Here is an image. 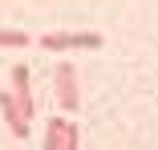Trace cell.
I'll return each mask as SVG.
<instances>
[{
    "instance_id": "277c9868",
    "label": "cell",
    "mask_w": 158,
    "mask_h": 150,
    "mask_svg": "<svg viewBox=\"0 0 158 150\" xmlns=\"http://www.w3.org/2000/svg\"><path fill=\"white\" fill-rule=\"evenodd\" d=\"M0 110H4V122H8V130H12L16 138H28V122L20 118V110H16L12 94H0Z\"/></svg>"
},
{
    "instance_id": "7a4b0ae2",
    "label": "cell",
    "mask_w": 158,
    "mask_h": 150,
    "mask_svg": "<svg viewBox=\"0 0 158 150\" xmlns=\"http://www.w3.org/2000/svg\"><path fill=\"white\" fill-rule=\"evenodd\" d=\"M41 45L49 53H69V49H102V33H45Z\"/></svg>"
},
{
    "instance_id": "52a82bcc",
    "label": "cell",
    "mask_w": 158,
    "mask_h": 150,
    "mask_svg": "<svg viewBox=\"0 0 158 150\" xmlns=\"http://www.w3.org/2000/svg\"><path fill=\"white\" fill-rule=\"evenodd\" d=\"M61 150H81V130H77V122L65 126V142H61Z\"/></svg>"
},
{
    "instance_id": "3957f363",
    "label": "cell",
    "mask_w": 158,
    "mask_h": 150,
    "mask_svg": "<svg viewBox=\"0 0 158 150\" xmlns=\"http://www.w3.org/2000/svg\"><path fill=\"white\" fill-rule=\"evenodd\" d=\"M12 85H16V94H12V102H16V110H20V118L24 122H33V89H28V65H12Z\"/></svg>"
},
{
    "instance_id": "8992f818",
    "label": "cell",
    "mask_w": 158,
    "mask_h": 150,
    "mask_svg": "<svg viewBox=\"0 0 158 150\" xmlns=\"http://www.w3.org/2000/svg\"><path fill=\"white\" fill-rule=\"evenodd\" d=\"M28 45V33L20 28H0V49H24Z\"/></svg>"
},
{
    "instance_id": "6da1fadb",
    "label": "cell",
    "mask_w": 158,
    "mask_h": 150,
    "mask_svg": "<svg viewBox=\"0 0 158 150\" xmlns=\"http://www.w3.org/2000/svg\"><path fill=\"white\" fill-rule=\"evenodd\" d=\"M53 81H57V102H61V110L73 114V110L81 106V94H77V65H73V61H57Z\"/></svg>"
},
{
    "instance_id": "5b68a950",
    "label": "cell",
    "mask_w": 158,
    "mask_h": 150,
    "mask_svg": "<svg viewBox=\"0 0 158 150\" xmlns=\"http://www.w3.org/2000/svg\"><path fill=\"white\" fill-rule=\"evenodd\" d=\"M65 126H69V118H49V126H45V150H61Z\"/></svg>"
}]
</instances>
